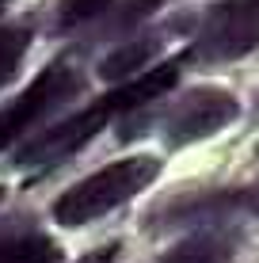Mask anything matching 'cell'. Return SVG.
<instances>
[{
    "mask_svg": "<svg viewBox=\"0 0 259 263\" xmlns=\"http://www.w3.org/2000/svg\"><path fill=\"white\" fill-rule=\"evenodd\" d=\"M160 176V160L156 157H126V160H114L99 172H92L88 179L73 183L65 195L53 202V217L69 229L76 225H88L95 217L111 214L114 206L130 202L137 191H145L149 183Z\"/></svg>",
    "mask_w": 259,
    "mask_h": 263,
    "instance_id": "obj_1",
    "label": "cell"
},
{
    "mask_svg": "<svg viewBox=\"0 0 259 263\" xmlns=\"http://www.w3.org/2000/svg\"><path fill=\"white\" fill-rule=\"evenodd\" d=\"M118 111H126V103H122V92L114 88V92L99 96L92 107L69 115V119H61L57 126L42 130L38 138H31L19 153H15V168H23V172L57 168L61 160H69L76 149H84V145L107 126V119H111V115H118Z\"/></svg>",
    "mask_w": 259,
    "mask_h": 263,
    "instance_id": "obj_2",
    "label": "cell"
},
{
    "mask_svg": "<svg viewBox=\"0 0 259 263\" xmlns=\"http://www.w3.org/2000/svg\"><path fill=\"white\" fill-rule=\"evenodd\" d=\"M236 115L240 103L225 88H191L164 111L160 126H164V141L172 149H183V145H194L202 138H213L229 122H236Z\"/></svg>",
    "mask_w": 259,
    "mask_h": 263,
    "instance_id": "obj_3",
    "label": "cell"
},
{
    "mask_svg": "<svg viewBox=\"0 0 259 263\" xmlns=\"http://www.w3.org/2000/svg\"><path fill=\"white\" fill-rule=\"evenodd\" d=\"M76 92H80V72L69 65V61L46 65L19 99H12L8 107H0V149H8L15 138H23L38 119H46L53 107L65 103V99L76 96Z\"/></svg>",
    "mask_w": 259,
    "mask_h": 263,
    "instance_id": "obj_4",
    "label": "cell"
},
{
    "mask_svg": "<svg viewBox=\"0 0 259 263\" xmlns=\"http://www.w3.org/2000/svg\"><path fill=\"white\" fill-rule=\"evenodd\" d=\"M259 46V0H221L194 34V58L233 61Z\"/></svg>",
    "mask_w": 259,
    "mask_h": 263,
    "instance_id": "obj_5",
    "label": "cell"
},
{
    "mask_svg": "<svg viewBox=\"0 0 259 263\" xmlns=\"http://www.w3.org/2000/svg\"><path fill=\"white\" fill-rule=\"evenodd\" d=\"M0 263H61V248L38 229L0 233Z\"/></svg>",
    "mask_w": 259,
    "mask_h": 263,
    "instance_id": "obj_6",
    "label": "cell"
},
{
    "mask_svg": "<svg viewBox=\"0 0 259 263\" xmlns=\"http://www.w3.org/2000/svg\"><path fill=\"white\" fill-rule=\"evenodd\" d=\"M156 46H160L156 34H145V39H130L126 46H118V50L111 53V58H103L99 77H103V80H133V77H141V72L149 69V61H153Z\"/></svg>",
    "mask_w": 259,
    "mask_h": 263,
    "instance_id": "obj_7",
    "label": "cell"
},
{
    "mask_svg": "<svg viewBox=\"0 0 259 263\" xmlns=\"http://www.w3.org/2000/svg\"><path fill=\"white\" fill-rule=\"evenodd\" d=\"M229 259H233V237L210 233V237H194L172 248L160 263H229Z\"/></svg>",
    "mask_w": 259,
    "mask_h": 263,
    "instance_id": "obj_8",
    "label": "cell"
},
{
    "mask_svg": "<svg viewBox=\"0 0 259 263\" xmlns=\"http://www.w3.org/2000/svg\"><path fill=\"white\" fill-rule=\"evenodd\" d=\"M31 39H34L31 23H4L0 27V88L19 72V61L31 50Z\"/></svg>",
    "mask_w": 259,
    "mask_h": 263,
    "instance_id": "obj_9",
    "label": "cell"
},
{
    "mask_svg": "<svg viewBox=\"0 0 259 263\" xmlns=\"http://www.w3.org/2000/svg\"><path fill=\"white\" fill-rule=\"evenodd\" d=\"M111 4L114 0H57V31H73V27L92 23Z\"/></svg>",
    "mask_w": 259,
    "mask_h": 263,
    "instance_id": "obj_10",
    "label": "cell"
},
{
    "mask_svg": "<svg viewBox=\"0 0 259 263\" xmlns=\"http://www.w3.org/2000/svg\"><path fill=\"white\" fill-rule=\"evenodd\" d=\"M114 252H118V248H114V244H107V248L92 252V256H84L80 263H111V259H114Z\"/></svg>",
    "mask_w": 259,
    "mask_h": 263,
    "instance_id": "obj_11",
    "label": "cell"
},
{
    "mask_svg": "<svg viewBox=\"0 0 259 263\" xmlns=\"http://www.w3.org/2000/svg\"><path fill=\"white\" fill-rule=\"evenodd\" d=\"M0 202H4V187H0Z\"/></svg>",
    "mask_w": 259,
    "mask_h": 263,
    "instance_id": "obj_12",
    "label": "cell"
},
{
    "mask_svg": "<svg viewBox=\"0 0 259 263\" xmlns=\"http://www.w3.org/2000/svg\"><path fill=\"white\" fill-rule=\"evenodd\" d=\"M4 4H8V0H0V12H4Z\"/></svg>",
    "mask_w": 259,
    "mask_h": 263,
    "instance_id": "obj_13",
    "label": "cell"
}]
</instances>
